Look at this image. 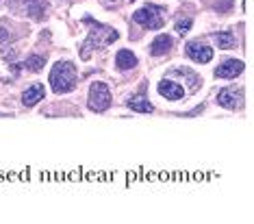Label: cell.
I'll list each match as a JSON object with an SVG mask.
<instances>
[{
	"label": "cell",
	"instance_id": "9c48e42d",
	"mask_svg": "<svg viewBox=\"0 0 254 224\" xmlns=\"http://www.w3.org/2000/svg\"><path fill=\"white\" fill-rule=\"evenodd\" d=\"M239 98H241V89L226 87L217 94V105H222L224 109H235L237 105H239Z\"/></svg>",
	"mask_w": 254,
	"mask_h": 224
},
{
	"label": "cell",
	"instance_id": "d6986e66",
	"mask_svg": "<svg viewBox=\"0 0 254 224\" xmlns=\"http://www.w3.org/2000/svg\"><path fill=\"white\" fill-rule=\"evenodd\" d=\"M2 116H4V113H0V118H2Z\"/></svg>",
	"mask_w": 254,
	"mask_h": 224
},
{
	"label": "cell",
	"instance_id": "4fadbf2b",
	"mask_svg": "<svg viewBox=\"0 0 254 224\" xmlns=\"http://www.w3.org/2000/svg\"><path fill=\"white\" fill-rule=\"evenodd\" d=\"M128 109H132V111H137V113H152L154 111V107H152V102H150L146 96H135V98H128Z\"/></svg>",
	"mask_w": 254,
	"mask_h": 224
},
{
	"label": "cell",
	"instance_id": "30bf717a",
	"mask_svg": "<svg viewBox=\"0 0 254 224\" xmlns=\"http://www.w3.org/2000/svg\"><path fill=\"white\" fill-rule=\"evenodd\" d=\"M44 96H46L44 85L35 83V85H31L28 89H24V94H22V105H24V107H35L37 102L44 98Z\"/></svg>",
	"mask_w": 254,
	"mask_h": 224
},
{
	"label": "cell",
	"instance_id": "2e32d148",
	"mask_svg": "<svg viewBox=\"0 0 254 224\" xmlns=\"http://www.w3.org/2000/svg\"><path fill=\"white\" fill-rule=\"evenodd\" d=\"M191 26H193V22L189 20V18L178 20V22H176V33H178V35H187V33L191 31Z\"/></svg>",
	"mask_w": 254,
	"mask_h": 224
},
{
	"label": "cell",
	"instance_id": "8992f818",
	"mask_svg": "<svg viewBox=\"0 0 254 224\" xmlns=\"http://www.w3.org/2000/svg\"><path fill=\"white\" fill-rule=\"evenodd\" d=\"M189 59H193L195 63H209L213 59V48L206 46L204 42H189L187 48H185Z\"/></svg>",
	"mask_w": 254,
	"mask_h": 224
},
{
	"label": "cell",
	"instance_id": "6da1fadb",
	"mask_svg": "<svg viewBox=\"0 0 254 224\" xmlns=\"http://www.w3.org/2000/svg\"><path fill=\"white\" fill-rule=\"evenodd\" d=\"M85 24H89L91 28H89L87 39H85L83 46H80V57H83V59H89L94 50L105 48V46L118 42L120 35L115 28L107 26V24H98V22H94L91 18H85Z\"/></svg>",
	"mask_w": 254,
	"mask_h": 224
},
{
	"label": "cell",
	"instance_id": "5b68a950",
	"mask_svg": "<svg viewBox=\"0 0 254 224\" xmlns=\"http://www.w3.org/2000/svg\"><path fill=\"white\" fill-rule=\"evenodd\" d=\"M87 105L91 111L100 113V111H107L109 107H111V91H109L107 83L102 81H96L91 83V89H89V100Z\"/></svg>",
	"mask_w": 254,
	"mask_h": 224
},
{
	"label": "cell",
	"instance_id": "7c38bea8",
	"mask_svg": "<svg viewBox=\"0 0 254 224\" xmlns=\"http://www.w3.org/2000/svg\"><path fill=\"white\" fill-rule=\"evenodd\" d=\"M137 57H135V53H130V50H120L118 55H115V66H118V70H122V72H126V70H132V68H137Z\"/></svg>",
	"mask_w": 254,
	"mask_h": 224
},
{
	"label": "cell",
	"instance_id": "7a4b0ae2",
	"mask_svg": "<svg viewBox=\"0 0 254 224\" xmlns=\"http://www.w3.org/2000/svg\"><path fill=\"white\" fill-rule=\"evenodd\" d=\"M48 81L55 94H67L76 87V68L70 61H57L50 70Z\"/></svg>",
	"mask_w": 254,
	"mask_h": 224
},
{
	"label": "cell",
	"instance_id": "ba28073f",
	"mask_svg": "<svg viewBox=\"0 0 254 224\" xmlns=\"http://www.w3.org/2000/svg\"><path fill=\"white\" fill-rule=\"evenodd\" d=\"M159 94L163 96V98H167V100H183L185 89L176 81H170V78H165V81L159 83Z\"/></svg>",
	"mask_w": 254,
	"mask_h": 224
},
{
	"label": "cell",
	"instance_id": "8fae6325",
	"mask_svg": "<svg viewBox=\"0 0 254 224\" xmlns=\"http://www.w3.org/2000/svg\"><path fill=\"white\" fill-rule=\"evenodd\" d=\"M172 46H174V39H172L170 35H159L157 39H152V44H150V55L163 57L172 50Z\"/></svg>",
	"mask_w": 254,
	"mask_h": 224
},
{
	"label": "cell",
	"instance_id": "9a60e30c",
	"mask_svg": "<svg viewBox=\"0 0 254 224\" xmlns=\"http://www.w3.org/2000/svg\"><path fill=\"white\" fill-rule=\"evenodd\" d=\"M215 39H217L219 48H224V50H230V48H235V46H237V39H235V35H233L230 31H226V33H217Z\"/></svg>",
	"mask_w": 254,
	"mask_h": 224
},
{
	"label": "cell",
	"instance_id": "3957f363",
	"mask_svg": "<svg viewBox=\"0 0 254 224\" xmlns=\"http://www.w3.org/2000/svg\"><path fill=\"white\" fill-rule=\"evenodd\" d=\"M9 7L11 11L26 15V18L42 20L48 11V0H11Z\"/></svg>",
	"mask_w": 254,
	"mask_h": 224
},
{
	"label": "cell",
	"instance_id": "e0dca14e",
	"mask_svg": "<svg viewBox=\"0 0 254 224\" xmlns=\"http://www.w3.org/2000/svg\"><path fill=\"white\" fill-rule=\"evenodd\" d=\"M7 42H9V31L0 26V44H7Z\"/></svg>",
	"mask_w": 254,
	"mask_h": 224
},
{
	"label": "cell",
	"instance_id": "ac0fdd59",
	"mask_svg": "<svg viewBox=\"0 0 254 224\" xmlns=\"http://www.w3.org/2000/svg\"><path fill=\"white\" fill-rule=\"evenodd\" d=\"M107 2H115V0H107Z\"/></svg>",
	"mask_w": 254,
	"mask_h": 224
},
{
	"label": "cell",
	"instance_id": "5bb4252c",
	"mask_svg": "<svg viewBox=\"0 0 254 224\" xmlns=\"http://www.w3.org/2000/svg\"><path fill=\"white\" fill-rule=\"evenodd\" d=\"M44 66H46V59L42 55H31L24 61V70H28V72H42Z\"/></svg>",
	"mask_w": 254,
	"mask_h": 224
},
{
	"label": "cell",
	"instance_id": "277c9868",
	"mask_svg": "<svg viewBox=\"0 0 254 224\" xmlns=\"http://www.w3.org/2000/svg\"><path fill=\"white\" fill-rule=\"evenodd\" d=\"M132 20H135V24H139L143 28L157 31V28L163 26V9L157 7V4H146V7H141L139 11H135Z\"/></svg>",
	"mask_w": 254,
	"mask_h": 224
},
{
	"label": "cell",
	"instance_id": "52a82bcc",
	"mask_svg": "<svg viewBox=\"0 0 254 224\" xmlns=\"http://www.w3.org/2000/svg\"><path fill=\"white\" fill-rule=\"evenodd\" d=\"M244 61L241 59H226L222 61V66L215 68V76L217 78H237L241 72H244Z\"/></svg>",
	"mask_w": 254,
	"mask_h": 224
}]
</instances>
